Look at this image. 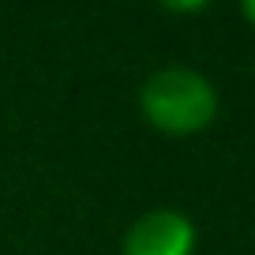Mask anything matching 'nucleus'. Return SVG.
<instances>
[{
	"instance_id": "1",
	"label": "nucleus",
	"mask_w": 255,
	"mask_h": 255,
	"mask_svg": "<svg viewBox=\"0 0 255 255\" xmlns=\"http://www.w3.org/2000/svg\"><path fill=\"white\" fill-rule=\"evenodd\" d=\"M139 113L161 135H195L218 117V87L195 68L169 64L143 79Z\"/></svg>"
},
{
	"instance_id": "2",
	"label": "nucleus",
	"mask_w": 255,
	"mask_h": 255,
	"mask_svg": "<svg viewBox=\"0 0 255 255\" xmlns=\"http://www.w3.org/2000/svg\"><path fill=\"white\" fill-rule=\"evenodd\" d=\"M195 222L184 210L154 207L128 225L120 255H195Z\"/></svg>"
},
{
	"instance_id": "3",
	"label": "nucleus",
	"mask_w": 255,
	"mask_h": 255,
	"mask_svg": "<svg viewBox=\"0 0 255 255\" xmlns=\"http://www.w3.org/2000/svg\"><path fill=\"white\" fill-rule=\"evenodd\" d=\"M169 11H207V4L203 0H195V4H165Z\"/></svg>"
},
{
	"instance_id": "4",
	"label": "nucleus",
	"mask_w": 255,
	"mask_h": 255,
	"mask_svg": "<svg viewBox=\"0 0 255 255\" xmlns=\"http://www.w3.org/2000/svg\"><path fill=\"white\" fill-rule=\"evenodd\" d=\"M240 15H244L248 23L255 26V0H244V4H240Z\"/></svg>"
}]
</instances>
